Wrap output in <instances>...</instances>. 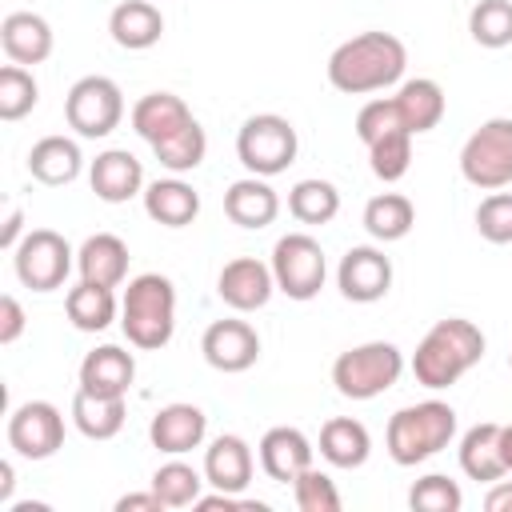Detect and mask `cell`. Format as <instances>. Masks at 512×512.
<instances>
[{
    "label": "cell",
    "mask_w": 512,
    "mask_h": 512,
    "mask_svg": "<svg viewBox=\"0 0 512 512\" xmlns=\"http://www.w3.org/2000/svg\"><path fill=\"white\" fill-rule=\"evenodd\" d=\"M152 156H156V160H160V168H168L172 176L200 168V164H204V156H208V136H204L200 120H192V124H184L180 132H172L168 140L152 144Z\"/></svg>",
    "instance_id": "34"
},
{
    "label": "cell",
    "mask_w": 512,
    "mask_h": 512,
    "mask_svg": "<svg viewBox=\"0 0 512 512\" xmlns=\"http://www.w3.org/2000/svg\"><path fill=\"white\" fill-rule=\"evenodd\" d=\"M396 128H404V124H400V116H396L392 96H388V100H384V96H376V100H368V104L356 112V136L364 140V148H368V144H376L380 136L396 132Z\"/></svg>",
    "instance_id": "42"
},
{
    "label": "cell",
    "mask_w": 512,
    "mask_h": 512,
    "mask_svg": "<svg viewBox=\"0 0 512 512\" xmlns=\"http://www.w3.org/2000/svg\"><path fill=\"white\" fill-rule=\"evenodd\" d=\"M476 232L488 244H512V192H492L476 208Z\"/></svg>",
    "instance_id": "41"
},
{
    "label": "cell",
    "mask_w": 512,
    "mask_h": 512,
    "mask_svg": "<svg viewBox=\"0 0 512 512\" xmlns=\"http://www.w3.org/2000/svg\"><path fill=\"white\" fill-rule=\"evenodd\" d=\"M336 288L352 304H376L392 288V260L372 244H356V248H348L340 256Z\"/></svg>",
    "instance_id": "12"
},
{
    "label": "cell",
    "mask_w": 512,
    "mask_h": 512,
    "mask_svg": "<svg viewBox=\"0 0 512 512\" xmlns=\"http://www.w3.org/2000/svg\"><path fill=\"white\" fill-rule=\"evenodd\" d=\"M40 104V84L24 64H4L0 68V120H24Z\"/></svg>",
    "instance_id": "36"
},
{
    "label": "cell",
    "mask_w": 512,
    "mask_h": 512,
    "mask_svg": "<svg viewBox=\"0 0 512 512\" xmlns=\"http://www.w3.org/2000/svg\"><path fill=\"white\" fill-rule=\"evenodd\" d=\"M204 436H208V416H204V408L184 404V400H180V404H164V408L152 416V424H148V440H152V448L164 452V456H184V452L200 448Z\"/></svg>",
    "instance_id": "15"
},
{
    "label": "cell",
    "mask_w": 512,
    "mask_h": 512,
    "mask_svg": "<svg viewBox=\"0 0 512 512\" xmlns=\"http://www.w3.org/2000/svg\"><path fill=\"white\" fill-rule=\"evenodd\" d=\"M368 164H372V176L384 184L404 180V172L412 168V132L396 128V132L380 136L376 144H368Z\"/></svg>",
    "instance_id": "38"
},
{
    "label": "cell",
    "mask_w": 512,
    "mask_h": 512,
    "mask_svg": "<svg viewBox=\"0 0 512 512\" xmlns=\"http://www.w3.org/2000/svg\"><path fill=\"white\" fill-rule=\"evenodd\" d=\"M88 184L104 204H124L144 196V164L128 148H108L88 164Z\"/></svg>",
    "instance_id": "16"
},
{
    "label": "cell",
    "mask_w": 512,
    "mask_h": 512,
    "mask_svg": "<svg viewBox=\"0 0 512 512\" xmlns=\"http://www.w3.org/2000/svg\"><path fill=\"white\" fill-rule=\"evenodd\" d=\"M456 436V408L444 400H420L408 404L400 412H392L388 428H384V444L392 464L400 468H416L424 460H432L436 452H444Z\"/></svg>",
    "instance_id": "4"
},
{
    "label": "cell",
    "mask_w": 512,
    "mask_h": 512,
    "mask_svg": "<svg viewBox=\"0 0 512 512\" xmlns=\"http://www.w3.org/2000/svg\"><path fill=\"white\" fill-rule=\"evenodd\" d=\"M24 332V308L12 292L0 296V344H16Z\"/></svg>",
    "instance_id": "43"
},
{
    "label": "cell",
    "mask_w": 512,
    "mask_h": 512,
    "mask_svg": "<svg viewBox=\"0 0 512 512\" xmlns=\"http://www.w3.org/2000/svg\"><path fill=\"white\" fill-rule=\"evenodd\" d=\"M392 104H396V116H400V124H404L412 136H420V132H432V128L444 120V108H448V100H444V88H440L436 80H428V76L404 80V84H400V92L392 96Z\"/></svg>",
    "instance_id": "26"
},
{
    "label": "cell",
    "mask_w": 512,
    "mask_h": 512,
    "mask_svg": "<svg viewBox=\"0 0 512 512\" xmlns=\"http://www.w3.org/2000/svg\"><path fill=\"white\" fill-rule=\"evenodd\" d=\"M8 448L24 460H48L64 448V412L48 400H28L8 416Z\"/></svg>",
    "instance_id": "11"
},
{
    "label": "cell",
    "mask_w": 512,
    "mask_h": 512,
    "mask_svg": "<svg viewBox=\"0 0 512 512\" xmlns=\"http://www.w3.org/2000/svg\"><path fill=\"white\" fill-rule=\"evenodd\" d=\"M84 168V156H80V144L68 140V136H44L32 144L28 152V172L32 180L48 184V188H60V184H72Z\"/></svg>",
    "instance_id": "28"
},
{
    "label": "cell",
    "mask_w": 512,
    "mask_h": 512,
    "mask_svg": "<svg viewBox=\"0 0 512 512\" xmlns=\"http://www.w3.org/2000/svg\"><path fill=\"white\" fill-rule=\"evenodd\" d=\"M204 472H196L184 460H168L152 472V492L164 500V508H192L204 496Z\"/></svg>",
    "instance_id": "35"
},
{
    "label": "cell",
    "mask_w": 512,
    "mask_h": 512,
    "mask_svg": "<svg viewBox=\"0 0 512 512\" xmlns=\"http://www.w3.org/2000/svg\"><path fill=\"white\" fill-rule=\"evenodd\" d=\"M120 328L132 348L156 352L176 332V288L160 272H140L120 296Z\"/></svg>",
    "instance_id": "3"
},
{
    "label": "cell",
    "mask_w": 512,
    "mask_h": 512,
    "mask_svg": "<svg viewBox=\"0 0 512 512\" xmlns=\"http://www.w3.org/2000/svg\"><path fill=\"white\" fill-rule=\"evenodd\" d=\"M468 36L480 48H508L512 44V0H480L468 12Z\"/></svg>",
    "instance_id": "37"
},
{
    "label": "cell",
    "mask_w": 512,
    "mask_h": 512,
    "mask_svg": "<svg viewBox=\"0 0 512 512\" xmlns=\"http://www.w3.org/2000/svg\"><path fill=\"white\" fill-rule=\"evenodd\" d=\"M288 212L300 224H332L336 212H340V192H336L332 180H320V176L296 180L292 192H288Z\"/></svg>",
    "instance_id": "33"
},
{
    "label": "cell",
    "mask_w": 512,
    "mask_h": 512,
    "mask_svg": "<svg viewBox=\"0 0 512 512\" xmlns=\"http://www.w3.org/2000/svg\"><path fill=\"white\" fill-rule=\"evenodd\" d=\"M24 236H28V232H24V212L12 204L8 216H4V228H0V248H4V252H16V244H20Z\"/></svg>",
    "instance_id": "44"
},
{
    "label": "cell",
    "mask_w": 512,
    "mask_h": 512,
    "mask_svg": "<svg viewBox=\"0 0 512 512\" xmlns=\"http://www.w3.org/2000/svg\"><path fill=\"white\" fill-rule=\"evenodd\" d=\"M272 276H276V292H284L288 300H312L324 288L328 276V260L320 240H312L308 232H288L272 244Z\"/></svg>",
    "instance_id": "10"
},
{
    "label": "cell",
    "mask_w": 512,
    "mask_h": 512,
    "mask_svg": "<svg viewBox=\"0 0 512 512\" xmlns=\"http://www.w3.org/2000/svg\"><path fill=\"white\" fill-rule=\"evenodd\" d=\"M128 260H132L128 244L112 232H96L76 248L80 280H92V284H104V288H120L128 280Z\"/></svg>",
    "instance_id": "22"
},
{
    "label": "cell",
    "mask_w": 512,
    "mask_h": 512,
    "mask_svg": "<svg viewBox=\"0 0 512 512\" xmlns=\"http://www.w3.org/2000/svg\"><path fill=\"white\" fill-rule=\"evenodd\" d=\"M460 176L480 192H500L512 184V120H484L460 148Z\"/></svg>",
    "instance_id": "7"
},
{
    "label": "cell",
    "mask_w": 512,
    "mask_h": 512,
    "mask_svg": "<svg viewBox=\"0 0 512 512\" xmlns=\"http://www.w3.org/2000/svg\"><path fill=\"white\" fill-rule=\"evenodd\" d=\"M136 380V360L120 344H100L80 360V388L96 396H128Z\"/></svg>",
    "instance_id": "20"
},
{
    "label": "cell",
    "mask_w": 512,
    "mask_h": 512,
    "mask_svg": "<svg viewBox=\"0 0 512 512\" xmlns=\"http://www.w3.org/2000/svg\"><path fill=\"white\" fill-rule=\"evenodd\" d=\"M460 472L480 484H496L500 476H508L504 456H500V424L496 420L472 424L460 436Z\"/></svg>",
    "instance_id": "27"
},
{
    "label": "cell",
    "mask_w": 512,
    "mask_h": 512,
    "mask_svg": "<svg viewBox=\"0 0 512 512\" xmlns=\"http://www.w3.org/2000/svg\"><path fill=\"white\" fill-rule=\"evenodd\" d=\"M484 508L488 512H512V480H496L484 496Z\"/></svg>",
    "instance_id": "46"
},
{
    "label": "cell",
    "mask_w": 512,
    "mask_h": 512,
    "mask_svg": "<svg viewBox=\"0 0 512 512\" xmlns=\"http://www.w3.org/2000/svg\"><path fill=\"white\" fill-rule=\"evenodd\" d=\"M408 68V48L392 32H360L328 56V84L344 96L392 88Z\"/></svg>",
    "instance_id": "1"
},
{
    "label": "cell",
    "mask_w": 512,
    "mask_h": 512,
    "mask_svg": "<svg viewBox=\"0 0 512 512\" xmlns=\"http://www.w3.org/2000/svg\"><path fill=\"white\" fill-rule=\"evenodd\" d=\"M484 348H488V340L472 320H464V316L436 320L412 352V376L428 392L452 388L468 368H476L484 360Z\"/></svg>",
    "instance_id": "2"
},
{
    "label": "cell",
    "mask_w": 512,
    "mask_h": 512,
    "mask_svg": "<svg viewBox=\"0 0 512 512\" xmlns=\"http://www.w3.org/2000/svg\"><path fill=\"white\" fill-rule=\"evenodd\" d=\"M108 32L120 48L128 52H144L164 36V16L152 0H120L108 16Z\"/></svg>",
    "instance_id": "25"
},
{
    "label": "cell",
    "mask_w": 512,
    "mask_h": 512,
    "mask_svg": "<svg viewBox=\"0 0 512 512\" xmlns=\"http://www.w3.org/2000/svg\"><path fill=\"white\" fill-rule=\"evenodd\" d=\"M292 500L300 512H340V492L332 484L328 472H320L316 464L304 468L296 480H292Z\"/></svg>",
    "instance_id": "40"
},
{
    "label": "cell",
    "mask_w": 512,
    "mask_h": 512,
    "mask_svg": "<svg viewBox=\"0 0 512 512\" xmlns=\"http://www.w3.org/2000/svg\"><path fill=\"white\" fill-rule=\"evenodd\" d=\"M224 216L240 228H268L280 216V196L264 176H244L224 192Z\"/></svg>",
    "instance_id": "21"
},
{
    "label": "cell",
    "mask_w": 512,
    "mask_h": 512,
    "mask_svg": "<svg viewBox=\"0 0 512 512\" xmlns=\"http://www.w3.org/2000/svg\"><path fill=\"white\" fill-rule=\"evenodd\" d=\"M116 512H164V500L148 488V492H128L116 500Z\"/></svg>",
    "instance_id": "45"
},
{
    "label": "cell",
    "mask_w": 512,
    "mask_h": 512,
    "mask_svg": "<svg viewBox=\"0 0 512 512\" xmlns=\"http://www.w3.org/2000/svg\"><path fill=\"white\" fill-rule=\"evenodd\" d=\"M276 292V276L272 264L256 260V256H236L220 268L216 276V296L232 308V312H260Z\"/></svg>",
    "instance_id": "13"
},
{
    "label": "cell",
    "mask_w": 512,
    "mask_h": 512,
    "mask_svg": "<svg viewBox=\"0 0 512 512\" xmlns=\"http://www.w3.org/2000/svg\"><path fill=\"white\" fill-rule=\"evenodd\" d=\"M12 488H16V468L12 460H0V504L12 508Z\"/></svg>",
    "instance_id": "47"
},
{
    "label": "cell",
    "mask_w": 512,
    "mask_h": 512,
    "mask_svg": "<svg viewBox=\"0 0 512 512\" xmlns=\"http://www.w3.org/2000/svg\"><path fill=\"white\" fill-rule=\"evenodd\" d=\"M128 420V396H96L76 388L72 396V424L88 440H112Z\"/></svg>",
    "instance_id": "29"
},
{
    "label": "cell",
    "mask_w": 512,
    "mask_h": 512,
    "mask_svg": "<svg viewBox=\"0 0 512 512\" xmlns=\"http://www.w3.org/2000/svg\"><path fill=\"white\" fill-rule=\"evenodd\" d=\"M508 368H512V356H508Z\"/></svg>",
    "instance_id": "49"
},
{
    "label": "cell",
    "mask_w": 512,
    "mask_h": 512,
    "mask_svg": "<svg viewBox=\"0 0 512 512\" xmlns=\"http://www.w3.org/2000/svg\"><path fill=\"white\" fill-rule=\"evenodd\" d=\"M144 212H148V220H156L164 228H188L200 216V192L192 184H184L180 176L152 180V184H144Z\"/></svg>",
    "instance_id": "24"
},
{
    "label": "cell",
    "mask_w": 512,
    "mask_h": 512,
    "mask_svg": "<svg viewBox=\"0 0 512 512\" xmlns=\"http://www.w3.org/2000/svg\"><path fill=\"white\" fill-rule=\"evenodd\" d=\"M312 456H316L312 440H308L300 428H292V424L268 428V432L260 436V468H264L268 480H276V484H292L304 468H312Z\"/></svg>",
    "instance_id": "17"
},
{
    "label": "cell",
    "mask_w": 512,
    "mask_h": 512,
    "mask_svg": "<svg viewBox=\"0 0 512 512\" xmlns=\"http://www.w3.org/2000/svg\"><path fill=\"white\" fill-rule=\"evenodd\" d=\"M500 456H504V468L512 472V424H500Z\"/></svg>",
    "instance_id": "48"
},
{
    "label": "cell",
    "mask_w": 512,
    "mask_h": 512,
    "mask_svg": "<svg viewBox=\"0 0 512 512\" xmlns=\"http://www.w3.org/2000/svg\"><path fill=\"white\" fill-rule=\"evenodd\" d=\"M192 120H196L192 108H188L176 92H148V96H140V100L132 104V128H136V136L148 140V144L168 140L172 132H180V128L192 124Z\"/></svg>",
    "instance_id": "23"
},
{
    "label": "cell",
    "mask_w": 512,
    "mask_h": 512,
    "mask_svg": "<svg viewBox=\"0 0 512 512\" xmlns=\"http://www.w3.org/2000/svg\"><path fill=\"white\" fill-rule=\"evenodd\" d=\"M64 312H68L72 328H80V332H104L120 316V300H116L112 288L92 284V280H80L76 288H68Z\"/></svg>",
    "instance_id": "31"
},
{
    "label": "cell",
    "mask_w": 512,
    "mask_h": 512,
    "mask_svg": "<svg viewBox=\"0 0 512 512\" xmlns=\"http://www.w3.org/2000/svg\"><path fill=\"white\" fill-rule=\"evenodd\" d=\"M64 120L84 140H104L124 120V92L108 76H80L64 96Z\"/></svg>",
    "instance_id": "8"
},
{
    "label": "cell",
    "mask_w": 512,
    "mask_h": 512,
    "mask_svg": "<svg viewBox=\"0 0 512 512\" xmlns=\"http://www.w3.org/2000/svg\"><path fill=\"white\" fill-rule=\"evenodd\" d=\"M252 468H256V460H252V448H248L244 436L224 432L204 448V480L212 488H220V492H236L240 496L252 484Z\"/></svg>",
    "instance_id": "18"
},
{
    "label": "cell",
    "mask_w": 512,
    "mask_h": 512,
    "mask_svg": "<svg viewBox=\"0 0 512 512\" xmlns=\"http://www.w3.org/2000/svg\"><path fill=\"white\" fill-rule=\"evenodd\" d=\"M0 48L12 64H44L52 56V24L40 12H8L0 20Z\"/></svg>",
    "instance_id": "19"
},
{
    "label": "cell",
    "mask_w": 512,
    "mask_h": 512,
    "mask_svg": "<svg viewBox=\"0 0 512 512\" xmlns=\"http://www.w3.org/2000/svg\"><path fill=\"white\" fill-rule=\"evenodd\" d=\"M408 504H412V512H460L464 508V492L444 472H428V476H420L412 484Z\"/></svg>",
    "instance_id": "39"
},
{
    "label": "cell",
    "mask_w": 512,
    "mask_h": 512,
    "mask_svg": "<svg viewBox=\"0 0 512 512\" xmlns=\"http://www.w3.org/2000/svg\"><path fill=\"white\" fill-rule=\"evenodd\" d=\"M404 372V352L392 340H368L336 356L332 384L344 400H376Z\"/></svg>",
    "instance_id": "5"
},
{
    "label": "cell",
    "mask_w": 512,
    "mask_h": 512,
    "mask_svg": "<svg viewBox=\"0 0 512 512\" xmlns=\"http://www.w3.org/2000/svg\"><path fill=\"white\" fill-rule=\"evenodd\" d=\"M72 264H76L72 244L60 232H52V228H32L16 244V252H12L16 280L24 288H32V292H56V288H64Z\"/></svg>",
    "instance_id": "9"
},
{
    "label": "cell",
    "mask_w": 512,
    "mask_h": 512,
    "mask_svg": "<svg viewBox=\"0 0 512 512\" xmlns=\"http://www.w3.org/2000/svg\"><path fill=\"white\" fill-rule=\"evenodd\" d=\"M200 352L216 372H248L260 360V336L248 320H212L200 336Z\"/></svg>",
    "instance_id": "14"
},
{
    "label": "cell",
    "mask_w": 512,
    "mask_h": 512,
    "mask_svg": "<svg viewBox=\"0 0 512 512\" xmlns=\"http://www.w3.org/2000/svg\"><path fill=\"white\" fill-rule=\"evenodd\" d=\"M320 456L332 468H360L372 456V436L352 416H332L320 428Z\"/></svg>",
    "instance_id": "30"
},
{
    "label": "cell",
    "mask_w": 512,
    "mask_h": 512,
    "mask_svg": "<svg viewBox=\"0 0 512 512\" xmlns=\"http://www.w3.org/2000/svg\"><path fill=\"white\" fill-rule=\"evenodd\" d=\"M296 152H300L296 128H292V120H284L276 112H256L236 132V156L248 168V176H264V180L280 176V172H288Z\"/></svg>",
    "instance_id": "6"
},
{
    "label": "cell",
    "mask_w": 512,
    "mask_h": 512,
    "mask_svg": "<svg viewBox=\"0 0 512 512\" xmlns=\"http://www.w3.org/2000/svg\"><path fill=\"white\" fill-rule=\"evenodd\" d=\"M412 224H416V204L404 192H380L364 204V228L380 244L404 240L412 232Z\"/></svg>",
    "instance_id": "32"
}]
</instances>
